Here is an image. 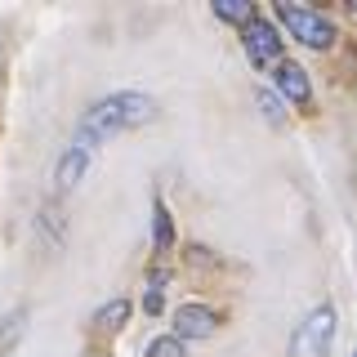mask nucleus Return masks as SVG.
<instances>
[{"instance_id": "11", "label": "nucleus", "mask_w": 357, "mask_h": 357, "mask_svg": "<svg viewBox=\"0 0 357 357\" xmlns=\"http://www.w3.org/2000/svg\"><path fill=\"white\" fill-rule=\"evenodd\" d=\"M255 98H259V107H264V116H268V121H273V126H282V103H277V98H273V94H268V89H259V94H255Z\"/></svg>"}, {"instance_id": "9", "label": "nucleus", "mask_w": 357, "mask_h": 357, "mask_svg": "<svg viewBox=\"0 0 357 357\" xmlns=\"http://www.w3.org/2000/svg\"><path fill=\"white\" fill-rule=\"evenodd\" d=\"M126 317H130V304H126V299H112V304L98 312V326H103V331H121Z\"/></svg>"}, {"instance_id": "8", "label": "nucleus", "mask_w": 357, "mask_h": 357, "mask_svg": "<svg viewBox=\"0 0 357 357\" xmlns=\"http://www.w3.org/2000/svg\"><path fill=\"white\" fill-rule=\"evenodd\" d=\"M215 14H219L223 22H250V18H255V5H250V0H219Z\"/></svg>"}, {"instance_id": "3", "label": "nucleus", "mask_w": 357, "mask_h": 357, "mask_svg": "<svg viewBox=\"0 0 357 357\" xmlns=\"http://www.w3.org/2000/svg\"><path fill=\"white\" fill-rule=\"evenodd\" d=\"M331 340H335V312L331 308H317L304 326H299L295 340H290V353H295V357H326L331 353Z\"/></svg>"}, {"instance_id": "5", "label": "nucleus", "mask_w": 357, "mask_h": 357, "mask_svg": "<svg viewBox=\"0 0 357 357\" xmlns=\"http://www.w3.org/2000/svg\"><path fill=\"white\" fill-rule=\"evenodd\" d=\"M245 54H250V63H255V67H268V63L277 59V54H282V40H277V31L268 27V22L255 18L250 27H245Z\"/></svg>"}, {"instance_id": "7", "label": "nucleus", "mask_w": 357, "mask_h": 357, "mask_svg": "<svg viewBox=\"0 0 357 357\" xmlns=\"http://www.w3.org/2000/svg\"><path fill=\"white\" fill-rule=\"evenodd\" d=\"M85 161H89V148H81V143H76V148H67L63 152V161H59V170H54V183L63 188H76L81 183V174H85Z\"/></svg>"}, {"instance_id": "1", "label": "nucleus", "mask_w": 357, "mask_h": 357, "mask_svg": "<svg viewBox=\"0 0 357 357\" xmlns=\"http://www.w3.org/2000/svg\"><path fill=\"white\" fill-rule=\"evenodd\" d=\"M152 112L156 103L148 94H112L103 98V103H94L85 112V121H81V148H89V143H98V139H107V134H116V130H130V126H143V121H152Z\"/></svg>"}, {"instance_id": "13", "label": "nucleus", "mask_w": 357, "mask_h": 357, "mask_svg": "<svg viewBox=\"0 0 357 357\" xmlns=\"http://www.w3.org/2000/svg\"><path fill=\"white\" fill-rule=\"evenodd\" d=\"M353 357H357V353H353Z\"/></svg>"}, {"instance_id": "12", "label": "nucleus", "mask_w": 357, "mask_h": 357, "mask_svg": "<svg viewBox=\"0 0 357 357\" xmlns=\"http://www.w3.org/2000/svg\"><path fill=\"white\" fill-rule=\"evenodd\" d=\"M156 245L170 250V215H165V206H156Z\"/></svg>"}, {"instance_id": "10", "label": "nucleus", "mask_w": 357, "mask_h": 357, "mask_svg": "<svg viewBox=\"0 0 357 357\" xmlns=\"http://www.w3.org/2000/svg\"><path fill=\"white\" fill-rule=\"evenodd\" d=\"M143 357H183V340H178V335H161V340L148 344Z\"/></svg>"}, {"instance_id": "6", "label": "nucleus", "mask_w": 357, "mask_h": 357, "mask_svg": "<svg viewBox=\"0 0 357 357\" xmlns=\"http://www.w3.org/2000/svg\"><path fill=\"white\" fill-rule=\"evenodd\" d=\"M277 89H282L290 103H299V107H308V103H312L308 76H304V67H295V63H282V67H277Z\"/></svg>"}, {"instance_id": "4", "label": "nucleus", "mask_w": 357, "mask_h": 357, "mask_svg": "<svg viewBox=\"0 0 357 357\" xmlns=\"http://www.w3.org/2000/svg\"><path fill=\"white\" fill-rule=\"evenodd\" d=\"M174 326H178V340H206V335H215V326H219V312L201 308V304H183L174 312Z\"/></svg>"}, {"instance_id": "2", "label": "nucleus", "mask_w": 357, "mask_h": 357, "mask_svg": "<svg viewBox=\"0 0 357 357\" xmlns=\"http://www.w3.org/2000/svg\"><path fill=\"white\" fill-rule=\"evenodd\" d=\"M277 14H282V22L290 27V36L312 45V50H326V45L335 40L331 18L317 14V9H308V5H290V0H286V5H277Z\"/></svg>"}]
</instances>
